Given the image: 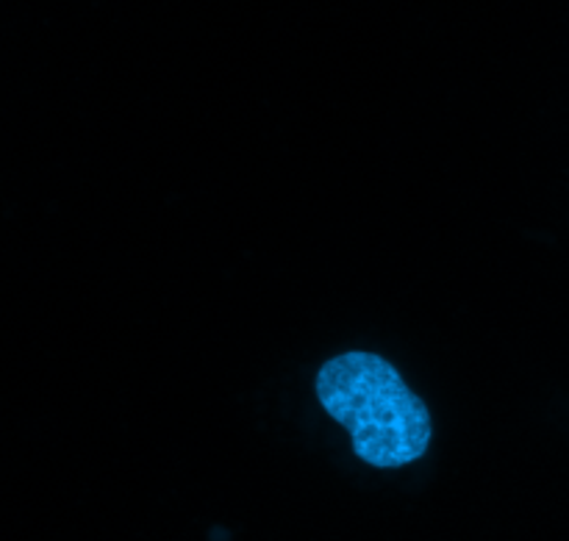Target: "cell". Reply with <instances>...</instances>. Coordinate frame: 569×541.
Masks as SVG:
<instances>
[{
    "label": "cell",
    "instance_id": "cell-1",
    "mask_svg": "<svg viewBox=\"0 0 569 541\" xmlns=\"http://www.w3.org/2000/svg\"><path fill=\"white\" fill-rule=\"evenodd\" d=\"M322 409L342 422L356 455L378 470L422 459L431 444V414L387 359L365 350L326 361L317 375Z\"/></svg>",
    "mask_w": 569,
    "mask_h": 541
}]
</instances>
